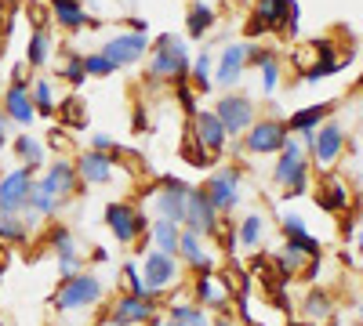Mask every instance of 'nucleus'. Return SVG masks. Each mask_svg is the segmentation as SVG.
Instances as JSON below:
<instances>
[{"label": "nucleus", "mask_w": 363, "mask_h": 326, "mask_svg": "<svg viewBox=\"0 0 363 326\" xmlns=\"http://www.w3.org/2000/svg\"><path fill=\"white\" fill-rule=\"evenodd\" d=\"M272 182L284 189L287 199L309 192V149L298 138H287V145L277 153V167H272Z\"/></svg>", "instance_id": "1"}, {"label": "nucleus", "mask_w": 363, "mask_h": 326, "mask_svg": "<svg viewBox=\"0 0 363 326\" xmlns=\"http://www.w3.org/2000/svg\"><path fill=\"white\" fill-rule=\"evenodd\" d=\"M102 298H106V283L95 272H77L58 283L55 312H84V308H95Z\"/></svg>", "instance_id": "2"}, {"label": "nucleus", "mask_w": 363, "mask_h": 326, "mask_svg": "<svg viewBox=\"0 0 363 326\" xmlns=\"http://www.w3.org/2000/svg\"><path fill=\"white\" fill-rule=\"evenodd\" d=\"M149 76L153 80H174V83L186 80L189 76V51H186V44H182L178 37H171V33H164L157 40V47H153V58H149Z\"/></svg>", "instance_id": "3"}, {"label": "nucleus", "mask_w": 363, "mask_h": 326, "mask_svg": "<svg viewBox=\"0 0 363 326\" xmlns=\"http://www.w3.org/2000/svg\"><path fill=\"white\" fill-rule=\"evenodd\" d=\"M106 228L116 235V243H138V240H149V218L142 206L135 203H124V199H116L106 206Z\"/></svg>", "instance_id": "4"}, {"label": "nucleus", "mask_w": 363, "mask_h": 326, "mask_svg": "<svg viewBox=\"0 0 363 326\" xmlns=\"http://www.w3.org/2000/svg\"><path fill=\"white\" fill-rule=\"evenodd\" d=\"M138 272H142L145 290L157 298V293H164V290L178 286V279H182V261H178V257H171V254H160V250H149V254H142Z\"/></svg>", "instance_id": "5"}, {"label": "nucleus", "mask_w": 363, "mask_h": 326, "mask_svg": "<svg viewBox=\"0 0 363 326\" xmlns=\"http://www.w3.org/2000/svg\"><path fill=\"white\" fill-rule=\"evenodd\" d=\"M287 124L284 120H255L247 131H244V149L251 156H277L284 145H287Z\"/></svg>", "instance_id": "6"}, {"label": "nucleus", "mask_w": 363, "mask_h": 326, "mask_svg": "<svg viewBox=\"0 0 363 326\" xmlns=\"http://www.w3.org/2000/svg\"><path fill=\"white\" fill-rule=\"evenodd\" d=\"M200 189H203V196L211 199V206H215L218 214H229V211H236V203H240V170L236 167H222V170L211 174Z\"/></svg>", "instance_id": "7"}, {"label": "nucleus", "mask_w": 363, "mask_h": 326, "mask_svg": "<svg viewBox=\"0 0 363 326\" xmlns=\"http://www.w3.org/2000/svg\"><path fill=\"white\" fill-rule=\"evenodd\" d=\"M157 315V298L153 293H124L116 298V305L109 308L106 322L109 326H142Z\"/></svg>", "instance_id": "8"}, {"label": "nucleus", "mask_w": 363, "mask_h": 326, "mask_svg": "<svg viewBox=\"0 0 363 326\" xmlns=\"http://www.w3.org/2000/svg\"><path fill=\"white\" fill-rule=\"evenodd\" d=\"M157 206V218H167V221H178L186 218V199H189V185L182 182V177H160V185L149 192Z\"/></svg>", "instance_id": "9"}, {"label": "nucleus", "mask_w": 363, "mask_h": 326, "mask_svg": "<svg viewBox=\"0 0 363 326\" xmlns=\"http://www.w3.org/2000/svg\"><path fill=\"white\" fill-rule=\"evenodd\" d=\"M182 228H189L196 235H218L222 228V214L211 206V199L203 196V189H189V199H186V218H182Z\"/></svg>", "instance_id": "10"}, {"label": "nucleus", "mask_w": 363, "mask_h": 326, "mask_svg": "<svg viewBox=\"0 0 363 326\" xmlns=\"http://www.w3.org/2000/svg\"><path fill=\"white\" fill-rule=\"evenodd\" d=\"M33 185L37 177L29 167H18V170H8L4 177H0V206L11 214H22L29 206V196H33Z\"/></svg>", "instance_id": "11"}, {"label": "nucleus", "mask_w": 363, "mask_h": 326, "mask_svg": "<svg viewBox=\"0 0 363 326\" xmlns=\"http://www.w3.org/2000/svg\"><path fill=\"white\" fill-rule=\"evenodd\" d=\"M255 22L262 29H280V33H298V0H258Z\"/></svg>", "instance_id": "12"}, {"label": "nucleus", "mask_w": 363, "mask_h": 326, "mask_svg": "<svg viewBox=\"0 0 363 326\" xmlns=\"http://www.w3.org/2000/svg\"><path fill=\"white\" fill-rule=\"evenodd\" d=\"M342 149H345V131H342V124H320L316 134H313V145H309L313 167L330 170V167H335V160L342 156Z\"/></svg>", "instance_id": "13"}, {"label": "nucleus", "mask_w": 363, "mask_h": 326, "mask_svg": "<svg viewBox=\"0 0 363 326\" xmlns=\"http://www.w3.org/2000/svg\"><path fill=\"white\" fill-rule=\"evenodd\" d=\"M193 293H196V305L215 308L218 315L229 312V301H233V286H229V279H222V276H215V272H196Z\"/></svg>", "instance_id": "14"}, {"label": "nucleus", "mask_w": 363, "mask_h": 326, "mask_svg": "<svg viewBox=\"0 0 363 326\" xmlns=\"http://www.w3.org/2000/svg\"><path fill=\"white\" fill-rule=\"evenodd\" d=\"M215 112H218V120H222V127H225L229 134H244V131L255 124V105H251V98H244V95H225V98H218Z\"/></svg>", "instance_id": "15"}, {"label": "nucleus", "mask_w": 363, "mask_h": 326, "mask_svg": "<svg viewBox=\"0 0 363 326\" xmlns=\"http://www.w3.org/2000/svg\"><path fill=\"white\" fill-rule=\"evenodd\" d=\"M116 174V156L113 153H99V149H87L77 160V177L84 185H109Z\"/></svg>", "instance_id": "16"}, {"label": "nucleus", "mask_w": 363, "mask_h": 326, "mask_svg": "<svg viewBox=\"0 0 363 326\" xmlns=\"http://www.w3.org/2000/svg\"><path fill=\"white\" fill-rule=\"evenodd\" d=\"M4 116L11 124H18V127H29V124H33V116H37L33 95H29V87H26L22 76H15L11 87L4 91Z\"/></svg>", "instance_id": "17"}, {"label": "nucleus", "mask_w": 363, "mask_h": 326, "mask_svg": "<svg viewBox=\"0 0 363 326\" xmlns=\"http://www.w3.org/2000/svg\"><path fill=\"white\" fill-rule=\"evenodd\" d=\"M193 138L203 145L211 156H218V153L225 149V141H229V131L222 127L218 112H203V109H200V112L193 116Z\"/></svg>", "instance_id": "18"}, {"label": "nucleus", "mask_w": 363, "mask_h": 326, "mask_svg": "<svg viewBox=\"0 0 363 326\" xmlns=\"http://www.w3.org/2000/svg\"><path fill=\"white\" fill-rule=\"evenodd\" d=\"M51 250L58 257V276H62V279L80 272V247H77L73 232L66 225H55L51 228Z\"/></svg>", "instance_id": "19"}, {"label": "nucleus", "mask_w": 363, "mask_h": 326, "mask_svg": "<svg viewBox=\"0 0 363 326\" xmlns=\"http://www.w3.org/2000/svg\"><path fill=\"white\" fill-rule=\"evenodd\" d=\"M145 47H149L145 33H120V37H113L102 51L109 54V62L120 69V66H135L138 58L145 54Z\"/></svg>", "instance_id": "20"}, {"label": "nucleus", "mask_w": 363, "mask_h": 326, "mask_svg": "<svg viewBox=\"0 0 363 326\" xmlns=\"http://www.w3.org/2000/svg\"><path fill=\"white\" fill-rule=\"evenodd\" d=\"M37 182H40V185H48L58 199H69V196H77V185H80V177H77V163H69V160L48 163L44 177H37Z\"/></svg>", "instance_id": "21"}, {"label": "nucleus", "mask_w": 363, "mask_h": 326, "mask_svg": "<svg viewBox=\"0 0 363 326\" xmlns=\"http://www.w3.org/2000/svg\"><path fill=\"white\" fill-rule=\"evenodd\" d=\"M178 261H186L189 269H196V272H215V257H211V250H207V243H203V235H196V232H189V228H182Z\"/></svg>", "instance_id": "22"}, {"label": "nucleus", "mask_w": 363, "mask_h": 326, "mask_svg": "<svg viewBox=\"0 0 363 326\" xmlns=\"http://www.w3.org/2000/svg\"><path fill=\"white\" fill-rule=\"evenodd\" d=\"M247 69V44H229L222 54H218V69H215V83L229 87L244 76Z\"/></svg>", "instance_id": "23"}, {"label": "nucleus", "mask_w": 363, "mask_h": 326, "mask_svg": "<svg viewBox=\"0 0 363 326\" xmlns=\"http://www.w3.org/2000/svg\"><path fill=\"white\" fill-rule=\"evenodd\" d=\"M178 240H182V225L178 221H167V218L149 221V243H153V250L178 257Z\"/></svg>", "instance_id": "24"}, {"label": "nucleus", "mask_w": 363, "mask_h": 326, "mask_svg": "<svg viewBox=\"0 0 363 326\" xmlns=\"http://www.w3.org/2000/svg\"><path fill=\"white\" fill-rule=\"evenodd\" d=\"M327 112H330V102H323V105H309V109H298V112H291L287 116V134H313L323 120H327Z\"/></svg>", "instance_id": "25"}, {"label": "nucleus", "mask_w": 363, "mask_h": 326, "mask_svg": "<svg viewBox=\"0 0 363 326\" xmlns=\"http://www.w3.org/2000/svg\"><path fill=\"white\" fill-rule=\"evenodd\" d=\"M316 206H320V211H327V214L349 211V189L338 182V177H327V182L320 185V192H316Z\"/></svg>", "instance_id": "26"}, {"label": "nucleus", "mask_w": 363, "mask_h": 326, "mask_svg": "<svg viewBox=\"0 0 363 326\" xmlns=\"http://www.w3.org/2000/svg\"><path fill=\"white\" fill-rule=\"evenodd\" d=\"M301 315H306V322L313 326H323L330 315H335V301H330L327 290H309V298L301 301Z\"/></svg>", "instance_id": "27"}, {"label": "nucleus", "mask_w": 363, "mask_h": 326, "mask_svg": "<svg viewBox=\"0 0 363 326\" xmlns=\"http://www.w3.org/2000/svg\"><path fill=\"white\" fill-rule=\"evenodd\" d=\"M167 319H174L182 326H211L207 308L196 305V301H174V305H167Z\"/></svg>", "instance_id": "28"}, {"label": "nucleus", "mask_w": 363, "mask_h": 326, "mask_svg": "<svg viewBox=\"0 0 363 326\" xmlns=\"http://www.w3.org/2000/svg\"><path fill=\"white\" fill-rule=\"evenodd\" d=\"M29 240V225L22 214H11L0 206V243H26Z\"/></svg>", "instance_id": "29"}, {"label": "nucleus", "mask_w": 363, "mask_h": 326, "mask_svg": "<svg viewBox=\"0 0 363 326\" xmlns=\"http://www.w3.org/2000/svg\"><path fill=\"white\" fill-rule=\"evenodd\" d=\"M51 15H55L58 25H66V29H80L87 22L80 0H51Z\"/></svg>", "instance_id": "30"}, {"label": "nucleus", "mask_w": 363, "mask_h": 326, "mask_svg": "<svg viewBox=\"0 0 363 326\" xmlns=\"http://www.w3.org/2000/svg\"><path fill=\"white\" fill-rule=\"evenodd\" d=\"M236 235H240V247L258 250L262 240H265V218H262V214H247L244 221L236 225Z\"/></svg>", "instance_id": "31"}, {"label": "nucleus", "mask_w": 363, "mask_h": 326, "mask_svg": "<svg viewBox=\"0 0 363 326\" xmlns=\"http://www.w3.org/2000/svg\"><path fill=\"white\" fill-rule=\"evenodd\" d=\"M15 153L29 170H40L44 167V141H37L33 134H18L15 138Z\"/></svg>", "instance_id": "32"}, {"label": "nucleus", "mask_w": 363, "mask_h": 326, "mask_svg": "<svg viewBox=\"0 0 363 326\" xmlns=\"http://www.w3.org/2000/svg\"><path fill=\"white\" fill-rule=\"evenodd\" d=\"M48 58H51V37H48V29H33V37H29V44H26V62L33 66V69H40Z\"/></svg>", "instance_id": "33"}, {"label": "nucleus", "mask_w": 363, "mask_h": 326, "mask_svg": "<svg viewBox=\"0 0 363 326\" xmlns=\"http://www.w3.org/2000/svg\"><path fill=\"white\" fill-rule=\"evenodd\" d=\"M277 264H280V279H291V276H301V272H306L309 257L301 254V250H294L291 243H284V250L277 254Z\"/></svg>", "instance_id": "34"}, {"label": "nucleus", "mask_w": 363, "mask_h": 326, "mask_svg": "<svg viewBox=\"0 0 363 326\" xmlns=\"http://www.w3.org/2000/svg\"><path fill=\"white\" fill-rule=\"evenodd\" d=\"M186 25H189V37H193V40H200V37L207 33V29L215 25V11H211L207 4H193V8H189V22H186Z\"/></svg>", "instance_id": "35"}, {"label": "nucleus", "mask_w": 363, "mask_h": 326, "mask_svg": "<svg viewBox=\"0 0 363 326\" xmlns=\"http://www.w3.org/2000/svg\"><path fill=\"white\" fill-rule=\"evenodd\" d=\"M193 87H196L200 95H207L211 87H215V80H211V54L207 51H200L196 62H193Z\"/></svg>", "instance_id": "36"}, {"label": "nucleus", "mask_w": 363, "mask_h": 326, "mask_svg": "<svg viewBox=\"0 0 363 326\" xmlns=\"http://www.w3.org/2000/svg\"><path fill=\"white\" fill-rule=\"evenodd\" d=\"M84 73H87V76H113L116 66L109 62L106 51H91V54H84Z\"/></svg>", "instance_id": "37"}, {"label": "nucleus", "mask_w": 363, "mask_h": 326, "mask_svg": "<svg viewBox=\"0 0 363 326\" xmlns=\"http://www.w3.org/2000/svg\"><path fill=\"white\" fill-rule=\"evenodd\" d=\"M287 243L294 247V250H301L309 261H316V257H323V247H320V240L313 232H294V235H287Z\"/></svg>", "instance_id": "38"}, {"label": "nucleus", "mask_w": 363, "mask_h": 326, "mask_svg": "<svg viewBox=\"0 0 363 326\" xmlns=\"http://www.w3.org/2000/svg\"><path fill=\"white\" fill-rule=\"evenodd\" d=\"M33 105H37V112H44V116H51L55 112V95H51V83L48 80H33Z\"/></svg>", "instance_id": "39"}, {"label": "nucleus", "mask_w": 363, "mask_h": 326, "mask_svg": "<svg viewBox=\"0 0 363 326\" xmlns=\"http://www.w3.org/2000/svg\"><path fill=\"white\" fill-rule=\"evenodd\" d=\"M258 69H262V91L272 95V91H277V83H280V62H277V58H265Z\"/></svg>", "instance_id": "40"}, {"label": "nucleus", "mask_w": 363, "mask_h": 326, "mask_svg": "<svg viewBox=\"0 0 363 326\" xmlns=\"http://www.w3.org/2000/svg\"><path fill=\"white\" fill-rule=\"evenodd\" d=\"M58 112H62V120H66L69 127H84V124H87V116H84V109H80L77 98H66L62 105H58Z\"/></svg>", "instance_id": "41"}, {"label": "nucleus", "mask_w": 363, "mask_h": 326, "mask_svg": "<svg viewBox=\"0 0 363 326\" xmlns=\"http://www.w3.org/2000/svg\"><path fill=\"white\" fill-rule=\"evenodd\" d=\"M342 69V62H316L313 69H306V80L309 83H320V80H327V76H335Z\"/></svg>", "instance_id": "42"}, {"label": "nucleus", "mask_w": 363, "mask_h": 326, "mask_svg": "<svg viewBox=\"0 0 363 326\" xmlns=\"http://www.w3.org/2000/svg\"><path fill=\"white\" fill-rule=\"evenodd\" d=\"M280 228H284V235H294V232H309L306 218H301V214H294V211H284V214H280Z\"/></svg>", "instance_id": "43"}, {"label": "nucleus", "mask_w": 363, "mask_h": 326, "mask_svg": "<svg viewBox=\"0 0 363 326\" xmlns=\"http://www.w3.org/2000/svg\"><path fill=\"white\" fill-rule=\"evenodd\" d=\"M62 76H66V80H69L73 87L87 80V73H84V54H73V58H69V62H66V73H62Z\"/></svg>", "instance_id": "44"}, {"label": "nucleus", "mask_w": 363, "mask_h": 326, "mask_svg": "<svg viewBox=\"0 0 363 326\" xmlns=\"http://www.w3.org/2000/svg\"><path fill=\"white\" fill-rule=\"evenodd\" d=\"M124 279H128V293H149V290H145V283H142V272H138V264H135V261H128V264H124Z\"/></svg>", "instance_id": "45"}, {"label": "nucleus", "mask_w": 363, "mask_h": 326, "mask_svg": "<svg viewBox=\"0 0 363 326\" xmlns=\"http://www.w3.org/2000/svg\"><path fill=\"white\" fill-rule=\"evenodd\" d=\"M91 149H99V153H113V156H120V145H116V138H109V134H91Z\"/></svg>", "instance_id": "46"}, {"label": "nucleus", "mask_w": 363, "mask_h": 326, "mask_svg": "<svg viewBox=\"0 0 363 326\" xmlns=\"http://www.w3.org/2000/svg\"><path fill=\"white\" fill-rule=\"evenodd\" d=\"M178 102H182V109H186L189 116H196V112H200V109H196V98H193V91L186 87V80L178 83Z\"/></svg>", "instance_id": "47"}, {"label": "nucleus", "mask_w": 363, "mask_h": 326, "mask_svg": "<svg viewBox=\"0 0 363 326\" xmlns=\"http://www.w3.org/2000/svg\"><path fill=\"white\" fill-rule=\"evenodd\" d=\"M265 58H272V51H265V47H251V44H247V66H262Z\"/></svg>", "instance_id": "48"}, {"label": "nucleus", "mask_w": 363, "mask_h": 326, "mask_svg": "<svg viewBox=\"0 0 363 326\" xmlns=\"http://www.w3.org/2000/svg\"><path fill=\"white\" fill-rule=\"evenodd\" d=\"M211 326H240V319H233L229 312H222V315H215V319H211Z\"/></svg>", "instance_id": "49"}, {"label": "nucleus", "mask_w": 363, "mask_h": 326, "mask_svg": "<svg viewBox=\"0 0 363 326\" xmlns=\"http://www.w3.org/2000/svg\"><path fill=\"white\" fill-rule=\"evenodd\" d=\"M91 261H95V264L109 261V250H106V247H95V250H91Z\"/></svg>", "instance_id": "50"}, {"label": "nucleus", "mask_w": 363, "mask_h": 326, "mask_svg": "<svg viewBox=\"0 0 363 326\" xmlns=\"http://www.w3.org/2000/svg\"><path fill=\"white\" fill-rule=\"evenodd\" d=\"M352 240H356V250H359V257H363V228H359V232L352 235Z\"/></svg>", "instance_id": "51"}, {"label": "nucleus", "mask_w": 363, "mask_h": 326, "mask_svg": "<svg viewBox=\"0 0 363 326\" xmlns=\"http://www.w3.org/2000/svg\"><path fill=\"white\" fill-rule=\"evenodd\" d=\"M356 319H359V326H363V298H359V305H356Z\"/></svg>", "instance_id": "52"}, {"label": "nucleus", "mask_w": 363, "mask_h": 326, "mask_svg": "<svg viewBox=\"0 0 363 326\" xmlns=\"http://www.w3.org/2000/svg\"><path fill=\"white\" fill-rule=\"evenodd\" d=\"M4 145H8V134H4V131H0V153H4Z\"/></svg>", "instance_id": "53"}, {"label": "nucleus", "mask_w": 363, "mask_h": 326, "mask_svg": "<svg viewBox=\"0 0 363 326\" xmlns=\"http://www.w3.org/2000/svg\"><path fill=\"white\" fill-rule=\"evenodd\" d=\"M164 326H182V322H174V319H167V315H164Z\"/></svg>", "instance_id": "54"}, {"label": "nucleus", "mask_w": 363, "mask_h": 326, "mask_svg": "<svg viewBox=\"0 0 363 326\" xmlns=\"http://www.w3.org/2000/svg\"><path fill=\"white\" fill-rule=\"evenodd\" d=\"M287 326H313V322H306V319H301V322H287Z\"/></svg>", "instance_id": "55"}, {"label": "nucleus", "mask_w": 363, "mask_h": 326, "mask_svg": "<svg viewBox=\"0 0 363 326\" xmlns=\"http://www.w3.org/2000/svg\"><path fill=\"white\" fill-rule=\"evenodd\" d=\"M359 192H363V174H359Z\"/></svg>", "instance_id": "56"}, {"label": "nucleus", "mask_w": 363, "mask_h": 326, "mask_svg": "<svg viewBox=\"0 0 363 326\" xmlns=\"http://www.w3.org/2000/svg\"><path fill=\"white\" fill-rule=\"evenodd\" d=\"M0 15H4V8H0Z\"/></svg>", "instance_id": "57"}]
</instances>
